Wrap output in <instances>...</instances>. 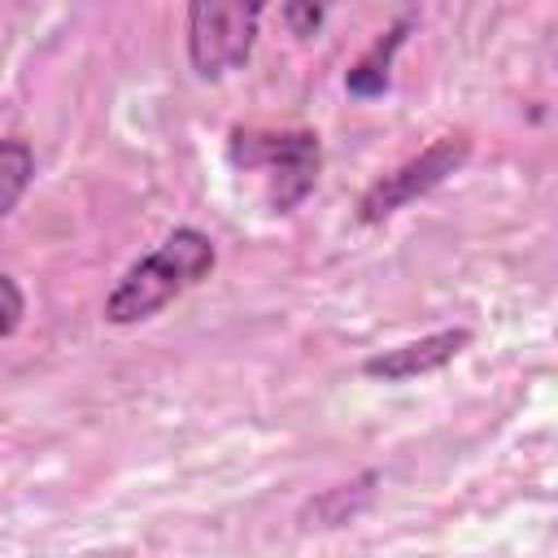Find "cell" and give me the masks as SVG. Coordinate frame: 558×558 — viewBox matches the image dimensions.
Returning a JSON list of instances; mask_svg holds the SVG:
<instances>
[{"mask_svg":"<svg viewBox=\"0 0 558 558\" xmlns=\"http://www.w3.org/2000/svg\"><path fill=\"white\" fill-rule=\"evenodd\" d=\"M218 266V244L201 227H174L153 253H144L105 296V323L131 327L153 314H161L170 301H179L187 288L209 279Z\"/></svg>","mask_w":558,"mask_h":558,"instance_id":"1","label":"cell"},{"mask_svg":"<svg viewBox=\"0 0 558 558\" xmlns=\"http://www.w3.org/2000/svg\"><path fill=\"white\" fill-rule=\"evenodd\" d=\"M227 157L240 174L262 179V196L270 214H292L318 183L323 144L314 131H257L235 126L227 140Z\"/></svg>","mask_w":558,"mask_h":558,"instance_id":"2","label":"cell"},{"mask_svg":"<svg viewBox=\"0 0 558 558\" xmlns=\"http://www.w3.org/2000/svg\"><path fill=\"white\" fill-rule=\"evenodd\" d=\"M266 0H187V61L201 78L244 70L262 31Z\"/></svg>","mask_w":558,"mask_h":558,"instance_id":"3","label":"cell"},{"mask_svg":"<svg viewBox=\"0 0 558 558\" xmlns=\"http://www.w3.org/2000/svg\"><path fill=\"white\" fill-rule=\"evenodd\" d=\"M466 157H471V140H466L462 131L432 140L427 148H418L414 157H405L401 166H392L388 174H379V179L362 192V201H357V222L375 227V222L392 218L397 209L423 201V196L436 192L449 174H458V170L466 166Z\"/></svg>","mask_w":558,"mask_h":558,"instance_id":"4","label":"cell"},{"mask_svg":"<svg viewBox=\"0 0 558 558\" xmlns=\"http://www.w3.org/2000/svg\"><path fill=\"white\" fill-rule=\"evenodd\" d=\"M471 340H475L471 327H440V331H427L418 340L371 353L362 362V375L379 379V384H405V379H418V375H432V371L449 366L462 349H471Z\"/></svg>","mask_w":558,"mask_h":558,"instance_id":"5","label":"cell"},{"mask_svg":"<svg viewBox=\"0 0 558 558\" xmlns=\"http://www.w3.org/2000/svg\"><path fill=\"white\" fill-rule=\"evenodd\" d=\"M414 31V13H405V17H397L353 65H349V74H344V87H349V96H357V100H375V96H384L388 92V83H392V61H397V52H401V44H405V35Z\"/></svg>","mask_w":558,"mask_h":558,"instance_id":"6","label":"cell"},{"mask_svg":"<svg viewBox=\"0 0 558 558\" xmlns=\"http://www.w3.org/2000/svg\"><path fill=\"white\" fill-rule=\"evenodd\" d=\"M375 484H379V471H362V475H353V480H340V484L323 488L318 497L305 501L301 527H344V523H353L357 514L371 510Z\"/></svg>","mask_w":558,"mask_h":558,"instance_id":"7","label":"cell"},{"mask_svg":"<svg viewBox=\"0 0 558 558\" xmlns=\"http://www.w3.org/2000/svg\"><path fill=\"white\" fill-rule=\"evenodd\" d=\"M35 179V153L26 140H0V222L17 209Z\"/></svg>","mask_w":558,"mask_h":558,"instance_id":"8","label":"cell"},{"mask_svg":"<svg viewBox=\"0 0 558 558\" xmlns=\"http://www.w3.org/2000/svg\"><path fill=\"white\" fill-rule=\"evenodd\" d=\"M327 9H331V0H283V22L292 26V35L310 39V35H318Z\"/></svg>","mask_w":558,"mask_h":558,"instance_id":"9","label":"cell"},{"mask_svg":"<svg viewBox=\"0 0 558 558\" xmlns=\"http://www.w3.org/2000/svg\"><path fill=\"white\" fill-rule=\"evenodd\" d=\"M22 314H26V296H22L17 279L0 270V340L22 327Z\"/></svg>","mask_w":558,"mask_h":558,"instance_id":"10","label":"cell"}]
</instances>
